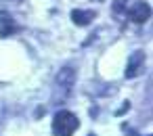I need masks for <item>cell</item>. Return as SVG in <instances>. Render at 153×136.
Wrapping results in <instances>:
<instances>
[{"label": "cell", "mask_w": 153, "mask_h": 136, "mask_svg": "<svg viewBox=\"0 0 153 136\" xmlns=\"http://www.w3.org/2000/svg\"><path fill=\"white\" fill-rule=\"evenodd\" d=\"M94 17H97L94 11H80V9H74V11H71V21H74L76 25H80V27L88 25Z\"/></svg>", "instance_id": "obj_6"}, {"label": "cell", "mask_w": 153, "mask_h": 136, "mask_svg": "<svg viewBox=\"0 0 153 136\" xmlns=\"http://www.w3.org/2000/svg\"><path fill=\"white\" fill-rule=\"evenodd\" d=\"M128 17H130V21H134V23H145V21H149V17H151V7H149L147 2H143V0H138V2H134V4L128 9Z\"/></svg>", "instance_id": "obj_4"}, {"label": "cell", "mask_w": 153, "mask_h": 136, "mask_svg": "<svg viewBox=\"0 0 153 136\" xmlns=\"http://www.w3.org/2000/svg\"><path fill=\"white\" fill-rule=\"evenodd\" d=\"M80 128V119L71 111H57L53 117V134L55 136H74V132Z\"/></svg>", "instance_id": "obj_2"}, {"label": "cell", "mask_w": 153, "mask_h": 136, "mask_svg": "<svg viewBox=\"0 0 153 136\" xmlns=\"http://www.w3.org/2000/svg\"><path fill=\"white\" fill-rule=\"evenodd\" d=\"M17 32V25L11 17V13L7 11H0V38H9Z\"/></svg>", "instance_id": "obj_5"}, {"label": "cell", "mask_w": 153, "mask_h": 136, "mask_svg": "<svg viewBox=\"0 0 153 136\" xmlns=\"http://www.w3.org/2000/svg\"><path fill=\"white\" fill-rule=\"evenodd\" d=\"M145 69V52L143 50H134L128 57V65H126V78H136L140 75Z\"/></svg>", "instance_id": "obj_3"}, {"label": "cell", "mask_w": 153, "mask_h": 136, "mask_svg": "<svg viewBox=\"0 0 153 136\" xmlns=\"http://www.w3.org/2000/svg\"><path fill=\"white\" fill-rule=\"evenodd\" d=\"M88 136H94V134H88Z\"/></svg>", "instance_id": "obj_7"}, {"label": "cell", "mask_w": 153, "mask_h": 136, "mask_svg": "<svg viewBox=\"0 0 153 136\" xmlns=\"http://www.w3.org/2000/svg\"><path fill=\"white\" fill-rule=\"evenodd\" d=\"M74 84H76V69L74 67H63L57 78H55V94H53V101H65L71 90H74Z\"/></svg>", "instance_id": "obj_1"}]
</instances>
